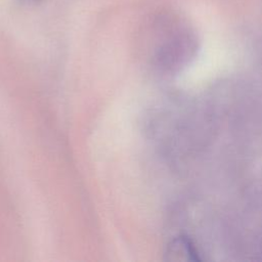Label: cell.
<instances>
[{
    "mask_svg": "<svg viewBox=\"0 0 262 262\" xmlns=\"http://www.w3.org/2000/svg\"><path fill=\"white\" fill-rule=\"evenodd\" d=\"M30 1H33V0H30ZM34 1H35V0H34Z\"/></svg>",
    "mask_w": 262,
    "mask_h": 262,
    "instance_id": "1",
    "label": "cell"
}]
</instances>
